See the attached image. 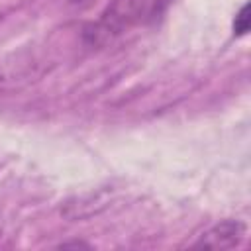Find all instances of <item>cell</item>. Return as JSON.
<instances>
[{
  "instance_id": "6da1fadb",
  "label": "cell",
  "mask_w": 251,
  "mask_h": 251,
  "mask_svg": "<svg viewBox=\"0 0 251 251\" xmlns=\"http://www.w3.org/2000/svg\"><path fill=\"white\" fill-rule=\"evenodd\" d=\"M145 8L147 0H110L100 18L86 27L84 39L96 47L112 43L141 20Z\"/></svg>"
},
{
  "instance_id": "7a4b0ae2",
  "label": "cell",
  "mask_w": 251,
  "mask_h": 251,
  "mask_svg": "<svg viewBox=\"0 0 251 251\" xmlns=\"http://www.w3.org/2000/svg\"><path fill=\"white\" fill-rule=\"evenodd\" d=\"M247 235V226L241 220H224L206 229L194 247H206V249H233L239 247L241 241Z\"/></svg>"
},
{
  "instance_id": "3957f363",
  "label": "cell",
  "mask_w": 251,
  "mask_h": 251,
  "mask_svg": "<svg viewBox=\"0 0 251 251\" xmlns=\"http://www.w3.org/2000/svg\"><path fill=\"white\" fill-rule=\"evenodd\" d=\"M249 31V4L245 2L239 12L235 14V20H233V33L235 35H245Z\"/></svg>"
},
{
  "instance_id": "277c9868",
  "label": "cell",
  "mask_w": 251,
  "mask_h": 251,
  "mask_svg": "<svg viewBox=\"0 0 251 251\" xmlns=\"http://www.w3.org/2000/svg\"><path fill=\"white\" fill-rule=\"evenodd\" d=\"M75 2H80V0H75Z\"/></svg>"
}]
</instances>
